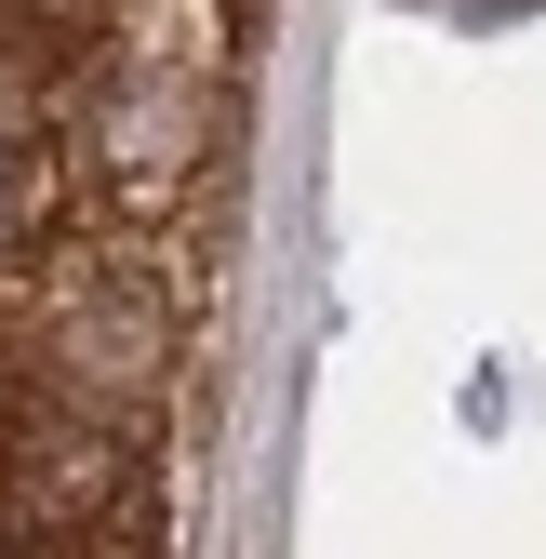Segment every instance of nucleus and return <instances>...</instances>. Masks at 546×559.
<instances>
[{
  "mask_svg": "<svg viewBox=\"0 0 546 559\" xmlns=\"http://www.w3.org/2000/svg\"><path fill=\"white\" fill-rule=\"evenodd\" d=\"M161 373H174V320H161V294H147V266H120V253L67 266L54 307H40V400L133 427V413L161 400Z\"/></svg>",
  "mask_w": 546,
  "mask_h": 559,
  "instance_id": "obj_1",
  "label": "nucleus"
},
{
  "mask_svg": "<svg viewBox=\"0 0 546 559\" xmlns=\"http://www.w3.org/2000/svg\"><path fill=\"white\" fill-rule=\"evenodd\" d=\"M133 427H107V413H67L40 400L27 427H0V520H14V546H67L94 533L120 493H133Z\"/></svg>",
  "mask_w": 546,
  "mask_h": 559,
  "instance_id": "obj_2",
  "label": "nucleus"
},
{
  "mask_svg": "<svg viewBox=\"0 0 546 559\" xmlns=\"http://www.w3.org/2000/svg\"><path fill=\"white\" fill-rule=\"evenodd\" d=\"M94 160H107V200H120V214L174 200L187 160H200V94L174 81V67H120V81L94 94Z\"/></svg>",
  "mask_w": 546,
  "mask_h": 559,
  "instance_id": "obj_3",
  "label": "nucleus"
},
{
  "mask_svg": "<svg viewBox=\"0 0 546 559\" xmlns=\"http://www.w3.org/2000/svg\"><path fill=\"white\" fill-rule=\"evenodd\" d=\"M27 200H40V174H27V133L0 120V253L27 240Z\"/></svg>",
  "mask_w": 546,
  "mask_h": 559,
  "instance_id": "obj_4",
  "label": "nucleus"
}]
</instances>
